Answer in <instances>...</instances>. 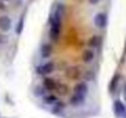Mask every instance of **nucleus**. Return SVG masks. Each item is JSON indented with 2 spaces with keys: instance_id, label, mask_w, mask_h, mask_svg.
Returning a JSON list of instances; mask_svg holds the SVG:
<instances>
[{
  "instance_id": "nucleus-1",
  "label": "nucleus",
  "mask_w": 126,
  "mask_h": 118,
  "mask_svg": "<svg viewBox=\"0 0 126 118\" xmlns=\"http://www.w3.org/2000/svg\"><path fill=\"white\" fill-rule=\"evenodd\" d=\"M90 1H92V3H93V4H96V3H98V1H99V0H90Z\"/></svg>"
},
{
  "instance_id": "nucleus-2",
  "label": "nucleus",
  "mask_w": 126,
  "mask_h": 118,
  "mask_svg": "<svg viewBox=\"0 0 126 118\" xmlns=\"http://www.w3.org/2000/svg\"><path fill=\"white\" fill-rule=\"evenodd\" d=\"M125 98H126V85H125Z\"/></svg>"
}]
</instances>
